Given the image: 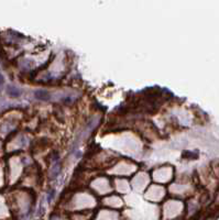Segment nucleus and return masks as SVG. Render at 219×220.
Instances as JSON below:
<instances>
[{
	"instance_id": "1",
	"label": "nucleus",
	"mask_w": 219,
	"mask_h": 220,
	"mask_svg": "<svg viewBox=\"0 0 219 220\" xmlns=\"http://www.w3.org/2000/svg\"><path fill=\"white\" fill-rule=\"evenodd\" d=\"M34 96L37 99H39V100H43V101H46V100H49V99L51 98L50 93L47 92V90H45V89H37V92H35Z\"/></svg>"
},
{
	"instance_id": "2",
	"label": "nucleus",
	"mask_w": 219,
	"mask_h": 220,
	"mask_svg": "<svg viewBox=\"0 0 219 220\" xmlns=\"http://www.w3.org/2000/svg\"><path fill=\"white\" fill-rule=\"evenodd\" d=\"M7 93L9 96L11 97H19L21 95V90H20L18 87H15V86H9L7 88Z\"/></svg>"
},
{
	"instance_id": "3",
	"label": "nucleus",
	"mask_w": 219,
	"mask_h": 220,
	"mask_svg": "<svg viewBox=\"0 0 219 220\" xmlns=\"http://www.w3.org/2000/svg\"><path fill=\"white\" fill-rule=\"evenodd\" d=\"M3 82H5V80H3V76L1 74H0V89L2 88V86H3Z\"/></svg>"
}]
</instances>
